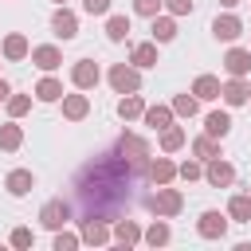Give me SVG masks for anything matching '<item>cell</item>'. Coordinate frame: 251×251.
I'll return each instance as SVG.
<instances>
[{
  "label": "cell",
  "instance_id": "obj_38",
  "mask_svg": "<svg viewBox=\"0 0 251 251\" xmlns=\"http://www.w3.org/2000/svg\"><path fill=\"white\" fill-rule=\"evenodd\" d=\"M161 8H165L161 0H133V12H137V16H149V20H153Z\"/></svg>",
  "mask_w": 251,
  "mask_h": 251
},
{
  "label": "cell",
  "instance_id": "obj_5",
  "mask_svg": "<svg viewBox=\"0 0 251 251\" xmlns=\"http://www.w3.org/2000/svg\"><path fill=\"white\" fill-rule=\"evenodd\" d=\"M227 212H216V208H208V212H200V220H196V235L200 239H224L227 235Z\"/></svg>",
  "mask_w": 251,
  "mask_h": 251
},
{
  "label": "cell",
  "instance_id": "obj_2",
  "mask_svg": "<svg viewBox=\"0 0 251 251\" xmlns=\"http://www.w3.org/2000/svg\"><path fill=\"white\" fill-rule=\"evenodd\" d=\"M145 204H149L153 216L173 220V216H180V208H184V192H180V188H169V184H157V192H153Z\"/></svg>",
  "mask_w": 251,
  "mask_h": 251
},
{
  "label": "cell",
  "instance_id": "obj_24",
  "mask_svg": "<svg viewBox=\"0 0 251 251\" xmlns=\"http://www.w3.org/2000/svg\"><path fill=\"white\" fill-rule=\"evenodd\" d=\"M141 114H145V98H141L137 90L118 98V118H122V122H133V118H141Z\"/></svg>",
  "mask_w": 251,
  "mask_h": 251
},
{
  "label": "cell",
  "instance_id": "obj_33",
  "mask_svg": "<svg viewBox=\"0 0 251 251\" xmlns=\"http://www.w3.org/2000/svg\"><path fill=\"white\" fill-rule=\"evenodd\" d=\"M184 145V129L180 126H165L161 129V153H176Z\"/></svg>",
  "mask_w": 251,
  "mask_h": 251
},
{
  "label": "cell",
  "instance_id": "obj_10",
  "mask_svg": "<svg viewBox=\"0 0 251 251\" xmlns=\"http://www.w3.org/2000/svg\"><path fill=\"white\" fill-rule=\"evenodd\" d=\"M51 31H55L63 43H67V39H75V35H78V16H75L67 4H59V8H55V16H51Z\"/></svg>",
  "mask_w": 251,
  "mask_h": 251
},
{
  "label": "cell",
  "instance_id": "obj_21",
  "mask_svg": "<svg viewBox=\"0 0 251 251\" xmlns=\"http://www.w3.org/2000/svg\"><path fill=\"white\" fill-rule=\"evenodd\" d=\"M204 133H212V137L224 141V137L231 133V114H227V110H208V114H204Z\"/></svg>",
  "mask_w": 251,
  "mask_h": 251
},
{
  "label": "cell",
  "instance_id": "obj_43",
  "mask_svg": "<svg viewBox=\"0 0 251 251\" xmlns=\"http://www.w3.org/2000/svg\"><path fill=\"white\" fill-rule=\"evenodd\" d=\"M55 4H67V0H55Z\"/></svg>",
  "mask_w": 251,
  "mask_h": 251
},
{
  "label": "cell",
  "instance_id": "obj_34",
  "mask_svg": "<svg viewBox=\"0 0 251 251\" xmlns=\"http://www.w3.org/2000/svg\"><path fill=\"white\" fill-rule=\"evenodd\" d=\"M4 106H8V114H12V118H24V114L31 110V94H8V102H4Z\"/></svg>",
  "mask_w": 251,
  "mask_h": 251
},
{
  "label": "cell",
  "instance_id": "obj_6",
  "mask_svg": "<svg viewBox=\"0 0 251 251\" xmlns=\"http://www.w3.org/2000/svg\"><path fill=\"white\" fill-rule=\"evenodd\" d=\"M204 180H208L212 188H231V184H235V169L224 161V153L212 157V161H204Z\"/></svg>",
  "mask_w": 251,
  "mask_h": 251
},
{
  "label": "cell",
  "instance_id": "obj_39",
  "mask_svg": "<svg viewBox=\"0 0 251 251\" xmlns=\"http://www.w3.org/2000/svg\"><path fill=\"white\" fill-rule=\"evenodd\" d=\"M169 8V16H188L192 12V0H161Z\"/></svg>",
  "mask_w": 251,
  "mask_h": 251
},
{
  "label": "cell",
  "instance_id": "obj_13",
  "mask_svg": "<svg viewBox=\"0 0 251 251\" xmlns=\"http://www.w3.org/2000/svg\"><path fill=\"white\" fill-rule=\"evenodd\" d=\"M145 176H149L153 184H173V180H176V165H173L169 157H149V161H145Z\"/></svg>",
  "mask_w": 251,
  "mask_h": 251
},
{
  "label": "cell",
  "instance_id": "obj_3",
  "mask_svg": "<svg viewBox=\"0 0 251 251\" xmlns=\"http://www.w3.org/2000/svg\"><path fill=\"white\" fill-rule=\"evenodd\" d=\"M71 216H75V208H71V200H63V196H55V200H47V204L39 208V224H43L47 231L67 227V224H71Z\"/></svg>",
  "mask_w": 251,
  "mask_h": 251
},
{
  "label": "cell",
  "instance_id": "obj_9",
  "mask_svg": "<svg viewBox=\"0 0 251 251\" xmlns=\"http://www.w3.org/2000/svg\"><path fill=\"white\" fill-rule=\"evenodd\" d=\"M110 239H114L118 247H137V243H141V224H137V220H129V216H118V220H114Z\"/></svg>",
  "mask_w": 251,
  "mask_h": 251
},
{
  "label": "cell",
  "instance_id": "obj_42",
  "mask_svg": "<svg viewBox=\"0 0 251 251\" xmlns=\"http://www.w3.org/2000/svg\"><path fill=\"white\" fill-rule=\"evenodd\" d=\"M220 4H224V8H235V4H239V0H220Z\"/></svg>",
  "mask_w": 251,
  "mask_h": 251
},
{
  "label": "cell",
  "instance_id": "obj_22",
  "mask_svg": "<svg viewBox=\"0 0 251 251\" xmlns=\"http://www.w3.org/2000/svg\"><path fill=\"white\" fill-rule=\"evenodd\" d=\"M129 63H133L137 71L157 67V43H153V39H149V43H133V47H129Z\"/></svg>",
  "mask_w": 251,
  "mask_h": 251
},
{
  "label": "cell",
  "instance_id": "obj_20",
  "mask_svg": "<svg viewBox=\"0 0 251 251\" xmlns=\"http://www.w3.org/2000/svg\"><path fill=\"white\" fill-rule=\"evenodd\" d=\"M27 51H31V43H27L24 31H8V35H4V59H8V63L27 59Z\"/></svg>",
  "mask_w": 251,
  "mask_h": 251
},
{
  "label": "cell",
  "instance_id": "obj_17",
  "mask_svg": "<svg viewBox=\"0 0 251 251\" xmlns=\"http://www.w3.org/2000/svg\"><path fill=\"white\" fill-rule=\"evenodd\" d=\"M4 188H8V196H27L35 188V173L31 169H12L4 176Z\"/></svg>",
  "mask_w": 251,
  "mask_h": 251
},
{
  "label": "cell",
  "instance_id": "obj_8",
  "mask_svg": "<svg viewBox=\"0 0 251 251\" xmlns=\"http://www.w3.org/2000/svg\"><path fill=\"white\" fill-rule=\"evenodd\" d=\"M78 239L90 243V247L110 243V227H106V220H98V216H82V220H78Z\"/></svg>",
  "mask_w": 251,
  "mask_h": 251
},
{
  "label": "cell",
  "instance_id": "obj_15",
  "mask_svg": "<svg viewBox=\"0 0 251 251\" xmlns=\"http://www.w3.org/2000/svg\"><path fill=\"white\" fill-rule=\"evenodd\" d=\"M224 71L235 75V78H247V75H251V51H247V47H231V51L224 55Z\"/></svg>",
  "mask_w": 251,
  "mask_h": 251
},
{
  "label": "cell",
  "instance_id": "obj_18",
  "mask_svg": "<svg viewBox=\"0 0 251 251\" xmlns=\"http://www.w3.org/2000/svg\"><path fill=\"white\" fill-rule=\"evenodd\" d=\"M59 102H63V118H67V122H82V118L90 114V98H86L82 90H78V94H63Z\"/></svg>",
  "mask_w": 251,
  "mask_h": 251
},
{
  "label": "cell",
  "instance_id": "obj_44",
  "mask_svg": "<svg viewBox=\"0 0 251 251\" xmlns=\"http://www.w3.org/2000/svg\"><path fill=\"white\" fill-rule=\"evenodd\" d=\"M247 51H251V47H247Z\"/></svg>",
  "mask_w": 251,
  "mask_h": 251
},
{
  "label": "cell",
  "instance_id": "obj_32",
  "mask_svg": "<svg viewBox=\"0 0 251 251\" xmlns=\"http://www.w3.org/2000/svg\"><path fill=\"white\" fill-rule=\"evenodd\" d=\"M196 110H200V98H196L192 90L173 98V114H180V118H196Z\"/></svg>",
  "mask_w": 251,
  "mask_h": 251
},
{
  "label": "cell",
  "instance_id": "obj_29",
  "mask_svg": "<svg viewBox=\"0 0 251 251\" xmlns=\"http://www.w3.org/2000/svg\"><path fill=\"white\" fill-rule=\"evenodd\" d=\"M35 98H39V102H59V98H63V82L51 78V75L39 78V82H35Z\"/></svg>",
  "mask_w": 251,
  "mask_h": 251
},
{
  "label": "cell",
  "instance_id": "obj_1",
  "mask_svg": "<svg viewBox=\"0 0 251 251\" xmlns=\"http://www.w3.org/2000/svg\"><path fill=\"white\" fill-rule=\"evenodd\" d=\"M141 173H145V161H129L118 149L86 161L75 176V196L82 200V216H98L106 224L118 220L114 212L122 208V200H129V188Z\"/></svg>",
  "mask_w": 251,
  "mask_h": 251
},
{
  "label": "cell",
  "instance_id": "obj_27",
  "mask_svg": "<svg viewBox=\"0 0 251 251\" xmlns=\"http://www.w3.org/2000/svg\"><path fill=\"white\" fill-rule=\"evenodd\" d=\"M192 153H196V161H212V157H220V137L200 133V137L192 141Z\"/></svg>",
  "mask_w": 251,
  "mask_h": 251
},
{
  "label": "cell",
  "instance_id": "obj_31",
  "mask_svg": "<svg viewBox=\"0 0 251 251\" xmlns=\"http://www.w3.org/2000/svg\"><path fill=\"white\" fill-rule=\"evenodd\" d=\"M126 35H129V16H110L106 20V39L110 43H122Z\"/></svg>",
  "mask_w": 251,
  "mask_h": 251
},
{
  "label": "cell",
  "instance_id": "obj_14",
  "mask_svg": "<svg viewBox=\"0 0 251 251\" xmlns=\"http://www.w3.org/2000/svg\"><path fill=\"white\" fill-rule=\"evenodd\" d=\"M212 35H216V39H224V43H231V39H239V35H243V20H239V16H231V12H227V16H216V20H212Z\"/></svg>",
  "mask_w": 251,
  "mask_h": 251
},
{
  "label": "cell",
  "instance_id": "obj_25",
  "mask_svg": "<svg viewBox=\"0 0 251 251\" xmlns=\"http://www.w3.org/2000/svg\"><path fill=\"white\" fill-rule=\"evenodd\" d=\"M227 220L231 224H251V196L247 192H235L227 200Z\"/></svg>",
  "mask_w": 251,
  "mask_h": 251
},
{
  "label": "cell",
  "instance_id": "obj_11",
  "mask_svg": "<svg viewBox=\"0 0 251 251\" xmlns=\"http://www.w3.org/2000/svg\"><path fill=\"white\" fill-rule=\"evenodd\" d=\"M27 55H31V63H35V67H39V71H47V75H51V71H59V67H63V51H59V47H55V43H43V47H31V51H27Z\"/></svg>",
  "mask_w": 251,
  "mask_h": 251
},
{
  "label": "cell",
  "instance_id": "obj_19",
  "mask_svg": "<svg viewBox=\"0 0 251 251\" xmlns=\"http://www.w3.org/2000/svg\"><path fill=\"white\" fill-rule=\"evenodd\" d=\"M169 239H173V227H169V220H165V216H157V220L141 231V243H145V247H165Z\"/></svg>",
  "mask_w": 251,
  "mask_h": 251
},
{
  "label": "cell",
  "instance_id": "obj_36",
  "mask_svg": "<svg viewBox=\"0 0 251 251\" xmlns=\"http://www.w3.org/2000/svg\"><path fill=\"white\" fill-rule=\"evenodd\" d=\"M176 176L180 180H200L204 176V165L200 161H184V165H176Z\"/></svg>",
  "mask_w": 251,
  "mask_h": 251
},
{
  "label": "cell",
  "instance_id": "obj_16",
  "mask_svg": "<svg viewBox=\"0 0 251 251\" xmlns=\"http://www.w3.org/2000/svg\"><path fill=\"white\" fill-rule=\"evenodd\" d=\"M220 98L227 102V106H243L247 98H251V86H247V78H227V82H220Z\"/></svg>",
  "mask_w": 251,
  "mask_h": 251
},
{
  "label": "cell",
  "instance_id": "obj_26",
  "mask_svg": "<svg viewBox=\"0 0 251 251\" xmlns=\"http://www.w3.org/2000/svg\"><path fill=\"white\" fill-rule=\"evenodd\" d=\"M192 94H196L200 102H216V98H220V78H216V75H196Z\"/></svg>",
  "mask_w": 251,
  "mask_h": 251
},
{
  "label": "cell",
  "instance_id": "obj_35",
  "mask_svg": "<svg viewBox=\"0 0 251 251\" xmlns=\"http://www.w3.org/2000/svg\"><path fill=\"white\" fill-rule=\"evenodd\" d=\"M78 243H82V239H78L75 231H67V227H59V231H55V239H51V247H55V251H75Z\"/></svg>",
  "mask_w": 251,
  "mask_h": 251
},
{
  "label": "cell",
  "instance_id": "obj_4",
  "mask_svg": "<svg viewBox=\"0 0 251 251\" xmlns=\"http://www.w3.org/2000/svg\"><path fill=\"white\" fill-rule=\"evenodd\" d=\"M106 78H110L114 94H133V90H141V71H137L133 63H114Z\"/></svg>",
  "mask_w": 251,
  "mask_h": 251
},
{
  "label": "cell",
  "instance_id": "obj_41",
  "mask_svg": "<svg viewBox=\"0 0 251 251\" xmlns=\"http://www.w3.org/2000/svg\"><path fill=\"white\" fill-rule=\"evenodd\" d=\"M8 94H12V86H8L4 78H0V102H8Z\"/></svg>",
  "mask_w": 251,
  "mask_h": 251
},
{
  "label": "cell",
  "instance_id": "obj_40",
  "mask_svg": "<svg viewBox=\"0 0 251 251\" xmlns=\"http://www.w3.org/2000/svg\"><path fill=\"white\" fill-rule=\"evenodd\" d=\"M82 12H90V16H106V12H110V0H82Z\"/></svg>",
  "mask_w": 251,
  "mask_h": 251
},
{
  "label": "cell",
  "instance_id": "obj_28",
  "mask_svg": "<svg viewBox=\"0 0 251 251\" xmlns=\"http://www.w3.org/2000/svg\"><path fill=\"white\" fill-rule=\"evenodd\" d=\"M20 145H24V129H20L16 122H4V126H0V149H4V153H16Z\"/></svg>",
  "mask_w": 251,
  "mask_h": 251
},
{
  "label": "cell",
  "instance_id": "obj_37",
  "mask_svg": "<svg viewBox=\"0 0 251 251\" xmlns=\"http://www.w3.org/2000/svg\"><path fill=\"white\" fill-rule=\"evenodd\" d=\"M8 243H12V247H20V251H24V247H31V243H35V235H31V227H16V231H12V235H8Z\"/></svg>",
  "mask_w": 251,
  "mask_h": 251
},
{
  "label": "cell",
  "instance_id": "obj_7",
  "mask_svg": "<svg viewBox=\"0 0 251 251\" xmlns=\"http://www.w3.org/2000/svg\"><path fill=\"white\" fill-rule=\"evenodd\" d=\"M98 78H102V71H98L94 59H75V67H71V82H75V90H94Z\"/></svg>",
  "mask_w": 251,
  "mask_h": 251
},
{
  "label": "cell",
  "instance_id": "obj_23",
  "mask_svg": "<svg viewBox=\"0 0 251 251\" xmlns=\"http://www.w3.org/2000/svg\"><path fill=\"white\" fill-rule=\"evenodd\" d=\"M149 31H153V43H173V39H176V16H161V12H157Z\"/></svg>",
  "mask_w": 251,
  "mask_h": 251
},
{
  "label": "cell",
  "instance_id": "obj_30",
  "mask_svg": "<svg viewBox=\"0 0 251 251\" xmlns=\"http://www.w3.org/2000/svg\"><path fill=\"white\" fill-rule=\"evenodd\" d=\"M145 126H153V129H165V126H173V106H145Z\"/></svg>",
  "mask_w": 251,
  "mask_h": 251
},
{
  "label": "cell",
  "instance_id": "obj_12",
  "mask_svg": "<svg viewBox=\"0 0 251 251\" xmlns=\"http://www.w3.org/2000/svg\"><path fill=\"white\" fill-rule=\"evenodd\" d=\"M114 149H118L122 157H129V161H149V141L137 137V133H122Z\"/></svg>",
  "mask_w": 251,
  "mask_h": 251
}]
</instances>
